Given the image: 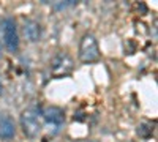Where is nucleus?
I'll use <instances>...</instances> for the list:
<instances>
[{
    "label": "nucleus",
    "mask_w": 158,
    "mask_h": 142,
    "mask_svg": "<svg viewBox=\"0 0 158 142\" xmlns=\"http://www.w3.org/2000/svg\"><path fill=\"white\" fill-rule=\"evenodd\" d=\"M138 136L142 137V139H149L152 134H153V125L150 122H142L138 125V130H136Z\"/></svg>",
    "instance_id": "8"
},
{
    "label": "nucleus",
    "mask_w": 158,
    "mask_h": 142,
    "mask_svg": "<svg viewBox=\"0 0 158 142\" xmlns=\"http://www.w3.org/2000/svg\"><path fill=\"white\" fill-rule=\"evenodd\" d=\"M2 36H3V43L8 52L15 54L19 49V35H18V27H16V21L13 18H5L2 21Z\"/></svg>",
    "instance_id": "4"
},
{
    "label": "nucleus",
    "mask_w": 158,
    "mask_h": 142,
    "mask_svg": "<svg viewBox=\"0 0 158 142\" xmlns=\"http://www.w3.org/2000/svg\"><path fill=\"white\" fill-rule=\"evenodd\" d=\"M79 60L82 63H94L100 60V47L97 38L92 33H85L79 44Z\"/></svg>",
    "instance_id": "2"
},
{
    "label": "nucleus",
    "mask_w": 158,
    "mask_h": 142,
    "mask_svg": "<svg viewBox=\"0 0 158 142\" xmlns=\"http://www.w3.org/2000/svg\"><path fill=\"white\" fill-rule=\"evenodd\" d=\"M73 5H76L74 0H68V2H56V3H52V8H56V10H65V8L73 6Z\"/></svg>",
    "instance_id": "9"
},
{
    "label": "nucleus",
    "mask_w": 158,
    "mask_h": 142,
    "mask_svg": "<svg viewBox=\"0 0 158 142\" xmlns=\"http://www.w3.org/2000/svg\"><path fill=\"white\" fill-rule=\"evenodd\" d=\"M41 117H43L44 126L48 128V131L51 134L60 133V130L65 125V112H63V109H60L57 106H49V108L43 109Z\"/></svg>",
    "instance_id": "3"
},
{
    "label": "nucleus",
    "mask_w": 158,
    "mask_h": 142,
    "mask_svg": "<svg viewBox=\"0 0 158 142\" xmlns=\"http://www.w3.org/2000/svg\"><path fill=\"white\" fill-rule=\"evenodd\" d=\"M22 32H24V36L27 38L30 43H36L41 40L43 36V27L41 24L35 19H25L24 21V25H22Z\"/></svg>",
    "instance_id": "6"
},
{
    "label": "nucleus",
    "mask_w": 158,
    "mask_h": 142,
    "mask_svg": "<svg viewBox=\"0 0 158 142\" xmlns=\"http://www.w3.org/2000/svg\"><path fill=\"white\" fill-rule=\"evenodd\" d=\"M2 92H3V85H2V82H0V95H2Z\"/></svg>",
    "instance_id": "10"
},
{
    "label": "nucleus",
    "mask_w": 158,
    "mask_h": 142,
    "mask_svg": "<svg viewBox=\"0 0 158 142\" xmlns=\"http://www.w3.org/2000/svg\"><path fill=\"white\" fill-rule=\"evenodd\" d=\"M21 128H22L24 134L30 139L40 134L43 123H41V111L36 106H30L21 114Z\"/></svg>",
    "instance_id": "1"
},
{
    "label": "nucleus",
    "mask_w": 158,
    "mask_h": 142,
    "mask_svg": "<svg viewBox=\"0 0 158 142\" xmlns=\"http://www.w3.org/2000/svg\"><path fill=\"white\" fill-rule=\"evenodd\" d=\"M2 49L3 47H2V43H0V57H2Z\"/></svg>",
    "instance_id": "11"
},
{
    "label": "nucleus",
    "mask_w": 158,
    "mask_h": 142,
    "mask_svg": "<svg viewBox=\"0 0 158 142\" xmlns=\"http://www.w3.org/2000/svg\"><path fill=\"white\" fill-rule=\"evenodd\" d=\"M92 142H98V140H92Z\"/></svg>",
    "instance_id": "12"
},
{
    "label": "nucleus",
    "mask_w": 158,
    "mask_h": 142,
    "mask_svg": "<svg viewBox=\"0 0 158 142\" xmlns=\"http://www.w3.org/2000/svg\"><path fill=\"white\" fill-rule=\"evenodd\" d=\"M74 68V62L70 54L67 52H59L51 62V73L54 77L68 76Z\"/></svg>",
    "instance_id": "5"
},
{
    "label": "nucleus",
    "mask_w": 158,
    "mask_h": 142,
    "mask_svg": "<svg viewBox=\"0 0 158 142\" xmlns=\"http://www.w3.org/2000/svg\"><path fill=\"white\" fill-rule=\"evenodd\" d=\"M16 134V126H15V122L10 115H5L2 114L0 115V139L3 140H11Z\"/></svg>",
    "instance_id": "7"
}]
</instances>
